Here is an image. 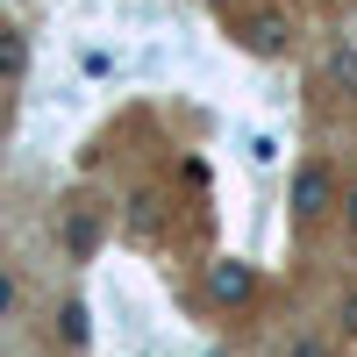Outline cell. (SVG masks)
Here are the masks:
<instances>
[{"label":"cell","instance_id":"7a4b0ae2","mask_svg":"<svg viewBox=\"0 0 357 357\" xmlns=\"http://www.w3.org/2000/svg\"><path fill=\"white\" fill-rule=\"evenodd\" d=\"M329 207H336V178H329V165H321V158H307L301 178H293V215H301V222H321Z\"/></svg>","mask_w":357,"mask_h":357},{"label":"cell","instance_id":"3957f363","mask_svg":"<svg viewBox=\"0 0 357 357\" xmlns=\"http://www.w3.org/2000/svg\"><path fill=\"white\" fill-rule=\"evenodd\" d=\"M250 286H257V279H250V264H243V257H222L215 272H207V293H215L222 307H236V301H250Z\"/></svg>","mask_w":357,"mask_h":357},{"label":"cell","instance_id":"8fae6325","mask_svg":"<svg viewBox=\"0 0 357 357\" xmlns=\"http://www.w3.org/2000/svg\"><path fill=\"white\" fill-rule=\"evenodd\" d=\"M286 357H321V343H293V350H286Z\"/></svg>","mask_w":357,"mask_h":357},{"label":"cell","instance_id":"6da1fadb","mask_svg":"<svg viewBox=\"0 0 357 357\" xmlns=\"http://www.w3.org/2000/svg\"><path fill=\"white\" fill-rule=\"evenodd\" d=\"M236 43H243L250 57H279L293 43V15L279 8V0H264V8H250L243 22H236Z\"/></svg>","mask_w":357,"mask_h":357},{"label":"cell","instance_id":"30bf717a","mask_svg":"<svg viewBox=\"0 0 357 357\" xmlns=\"http://www.w3.org/2000/svg\"><path fill=\"white\" fill-rule=\"evenodd\" d=\"M8 307H15V279L0 272V314H8Z\"/></svg>","mask_w":357,"mask_h":357},{"label":"cell","instance_id":"ba28073f","mask_svg":"<svg viewBox=\"0 0 357 357\" xmlns=\"http://www.w3.org/2000/svg\"><path fill=\"white\" fill-rule=\"evenodd\" d=\"M329 72H336L343 86H357V50H336V65H329Z\"/></svg>","mask_w":357,"mask_h":357},{"label":"cell","instance_id":"8992f818","mask_svg":"<svg viewBox=\"0 0 357 357\" xmlns=\"http://www.w3.org/2000/svg\"><path fill=\"white\" fill-rule=\"evenodd\" d=\"M57 336H65L72 350H86V336H93V321H86V307H79V301H72L65 314H57Z\"/></svg>","mask_w":357,"mask_h":357},{"label":"cell","instance_id":"9c48e42d","mask_svg":"<svg viewBox=\"0 0 357 357\" xmlns=\"http://www.w3.org/2000/svg\"><path fill=\"white\" fill-rule=\"evenodd\" d=\"M343 336L357 343V293H350V301H343Z\"/></svg>","mask_w":357,"mask_h":357},{"label":"cell","instance_id":"52a82bcc","mask_svg":"<svg viewBox=\"0 0 357 357\" xmlns=\"http://www.w3.org/2000/svg\"><path fill=\"white\" fill-rule=\"evenodd\" d=\"M129 229H136V236H158V200H151V193H136V215H129Z\"/></svg>","mask_w":357,"mask_h":357},{"label":"cell","instance_id":"277c9868","mask_svg":"<svg viewBox=\"0 0 357 357\" xmlns=\"http://www.w3.org/2000/svg\"><path fill=\"white\" fill-rule=\"evenodd\" d=\"M65 250L72 257H93L100 250V215H93V207H72V215H65Z\"/></svg>","mask_w":357,"mask_h":357},{"label":"cell","instance_id":"5b68a950","mask_svg":"<svg viewBox=\"0 0 357 357\" xmlns=\"http://www.w3.org/2000/svg\"><path fill=\"white\" fill-rule=\"evenodd\" d=\"M29 72V43H22V29H0V79H22Z\"/></svg>","mask_w":357,"mask_h":357},{"label":"cell","instance_id":"7c38bea8","mask_svg":"<svg viewBox=\"0 0 357 357\" xmlns=\"http://www.w3.org/2000/svg\"><path fill=\"white\" fill-rule=\"evenodd\" d=\"M343 215H350V229H357V193H350V200H343Z\"/></svg>","mask_w":357,"mask_h":357}]
</instances>
